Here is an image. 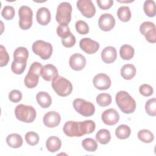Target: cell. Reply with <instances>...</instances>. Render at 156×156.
<instances>
[{
	"label": "cell",
	"mask_w": 156,
	"mask_h": 156,
	"mask_svg": "<svg viewBox=\"0 0 156 156\" xmlns=\"http://www.w3.org/2000/svg\"><path fill=\"white\" fill-rule=\"evenodd\" d=\"M139 91L141 95L148 97L153 94V88L148 84H143L140 86Z\"/></svg>",
	"instance_id": "60d3db41"
},
{
	"label": "cell",
	"mask_w": 156,
	"mask_h": 156,
	"mask_svg": "<svg viewBox=\"0 0 156 156\" xmlns=\"http://www.w3.org/2000/svg\"><path fill=\"white\" fill-rule=\"evenodd\" d=\"M27 62H17L13 61L11 65V69L13 73L16 74H22L26 67Z\"/></svg>",
	"instance_id": "836d02e7"
},
{
	"label": "cell",
	"mask_w": 156,
	"mask_h": 156,
	"mask_svg": "<svg viewBox=\"0 0 156 156\" xmlns=\"http://www.w3.org/2000/svg\"><path fill=\"white\" fill-rule=\"evenodd\" d=\"M130 133V128L126 124L119 126L115 130V135L116 137L121 140H124L129 138Z\"/></svg>",
	"instance_id": "4316f807"
},
{
	"label": "cell",
	"mask_w": 156,
	"mask_h": 156,
	"mask_svg": "<svg viewBox=\"0 0 156 156\" xmlns=\"http://www.w3.org/2000/svg\"><path fill=\"white\" fill-rule=\"evenodd\" d=\"M62 146L60 139L55 136L49 137L46 141V146L50 152H55L58 151Z\"/></svg>",
	"instance_id": "44dd1931"
},
{
	"label": "cell",
	"mask_w": 156,
	"mask_h": 156,
	"mask_svg": "<svg viewBox=\"0 0 156 156\" xmlns=\"http://www.w3.org/2000/svg\"><path fill=\"white\" fill-rule=\"evenodd\" d=\"M134 49L129 44L122 45L119 49V54L123 60H130L134 55Z\"/></svg>",
	"instance_id": "484cf974"
},
{
	"label": "cell",
	"mask_w": 156,
	"mask_h": 156,
	"mask_svg": "<svg viewBox=\"0 0 156 156\" xmlns=\"http://www.w3.org/2000/svg\"><path fill=\"white\" fill-rule=\"evenodd\" d=\"M145 110L146 113L152 116L156 115V99L152 98L149 99L145 104Z\"/></svg>",
	"instance_id": "e575fe53"
},
{
	"label": "cell",
	"mask_w": 156,
	"mask_h": 156,
	"mask_svg": "<svg viewBox=\"0 0 156 156\" xmlns=\"http://www.w3.org/2000/svg\"><path fill=\"white\" fill-rule=\"evenodd\" d=\"M15 115L19 121L30 123L35 120L37 113L35 109L31 105L19 104L15 109Z\"/></svg>",
	"instance_id": "277c9868"
},
{
	"label": "cell",
	"mask_w": 156,
	"mask_h": 156,
	"mask_svg": "<svg viewBox=\"0 0 156 156\" xmlns=\"http://www.w3.org/2000/svg\"><path fill=\"white\" fill-rule=\"evenodd\" d=\"M51 18V12L48 8L43 7L38 9L36 13V19L39 24L46 26L50 22Z\"/></svg>",
	"instance_id": "d6986e66"
},
{
	"label": "cell",
	"mask_w": 156,
	"mask_h": 156,
	"mask_svg": "<svg viewBox=\"0 0 156 156\" xmlns=\"http://www.w3.org/2000/svg\"><path fill=\"white\" fill-rule=\"evenodd\" d=\"M73 105L74 110L83 116H91L94 113L95 107L94 104L84 99L77 98L74 100Z\"/></svg>",
	"instance_id": "ba28073f"
},
{
	"label": "cell",
	"mask_w": 156,
	"mask_h": 156,
	"mask_svg": "<svg viewBox=\"0 0 156 156\" xmlns=\"http://www.w3.org/2000/svg\"><path fill=\"white\" fill-rule=\"evenodd\" d=\"M118 18L122 22H127L130 20L131 12L128 6H121L117 10Z\"/></svg>",
	"instance_id": "f1b7e54d"
},
{
	"label": "cell",
	"mask_w": 156,
	"mask_h": 156,
	"mask_svg": "<svg viewBox=\"0 0 156 156\" xmlns=\"http://www.w3.org/2000/svg\"><path fill=\"white\" fill-rule=\"evenodd\" d=\"M43 66L39 62L32 63L27 74L24 78V84L29 88H35L38 83L39 77L41 76Z\"/></svg>",
	"instance_id": "3957f363"
},
{
	"label": "cell",
	"mask_w": 156,
	"mask_h": 156,
	"mask_svg": "<svg viewBox=\"0 0 156 156\" xmlns=\"http://www.w3.org/2000/svg\"><path fill=\"white\" fill-rule=\"evenodd\" d=\"M96 2L101 9L107 10L109 9L113 4V0H97Z\"/></svg>",
	"instance_id": "ee69618b"
},
{
	"label": "cell",
	"mask_w": 156,
	"mask_h": 156,
	"mask_svg": "<svg viewBox=\"0 0 156 156\" xmlns=\"http://www.w3.org/2000/svg\"><path fill=\"white\" fill-rule=\"evenodd\" d=\"M93 85L95 88L100 90H105L111 86V79L108 76L104 73H99L93 78Z\"/></svg>",
	"instance_id": "7c38bea8"
},
{
	"label": "cell",
	"mask_w": 156,
	"mask_h": 156,
	"mask_svg": "<svg viewBox=\"0 0 156 156\" xmlns=\"http://www.w3.org/2000/svg\"><path fill=\"white\" fill-rule=\"evenodd\" d=\"M6 142L10 147L19 148L22 146L23 140L19 134L12 133L7 136Z\"/></svg>",
	"instance_id": "cb8c5ba5"
},
{
	"label": "cell",
	"mask_w": 156,
	"mask_h": 156,
	"mask_svg": "<svg viewBox=\"0 0 156 156\" xmlns=\"http://www.w3.org/2000/svg\"><path fill=\"white\" fill-rule=\"evenodd\" d=\"M76 31L80 35H86L89 32V27L86 22L79 20L75 24Z\"/></svg>",
	"instance_id": "8d00e7d4"
},
{
	"label": "cell",
	"mask_w": 156,
	"mask_h": 156,
	"mask_svg": "<svg viewBox=\"0 0 156 156\" xmlns=\"http://www.w3.org/2000/svg\"><path fill=\"white\" fill-rule=\"evenodd\" d=\"M0 66H6L9 61V55L4 46H0Z\"/></svg>",
	"instance_id": "f35d334b"
},
{
	"label": "cell",
	"mask_w": 156,
	"mask_h": 156,
	"mask_svg": "<svg viewBox=\"0 0 156 156\" xmlns=\"http://www.w3.org/2000/svg\"><path fill=\"white\" fill-rule=\"evenodd\" d=\"M117 57V52L115 48L113 46L105 47L101 52V58L105 63L114 62Z\"/></svg>",
	"instance_id": "ffe728a7"
},
{
	"label": "cell",
	"mask_w": 156,
	"mask_h": 156,
	"mask_svg": "<svg viewBox=\"0 0 156 156\" xmlns=\"http://www.w3.org/2000/svg\"><path fill=\"white\" fill-rule=\"evenodd\" d=\"M77 7L81 13L87 18H92L96 13V8L91 0H79Z\"/></svg>",
	"instance_id": "8fae6325"
},
{
	"label": "cell",
	"mask_w": 156,
	"mask_h": 156,
	"mask_svg": "<svg viewBox=\"0 0 156 156\" xmlns=\"http://www.w3.org/2000/svg\"><path fill=\"white\" fill-rule=\"evenodd\" d=\"M9 99L12 102H18L22 99V94L19 90H13L9 94Z\"/></svg>",
	"instance_id": "7bdbcfd3"
},
{
	"label": "cell",
	"mask_w": 156,
	"mask_h": 156,
	"mask_svg": "<svg viewBox=\"0 0 156 156\" xmlns=\"http://www.w3.org/2000/svg\"><path fill=\"white\" fill-rule=\"evenodd\" d=\"M41 76L43 79L46 81L53 80L57 76H58L57 69L52 64H47L43 66Z\"/></svg>",
	"instance_id": "ac0fdd59"
},
{
	"label": "cell",
	"mask_w": 156,
	"mask_h": 156,
	"mask_svg": "<svg viewBox=\"0 0 156 156\" xmlns=\"http://www.w3.org/2000/svg\"><path fill=\"white\" fill-rule=\"evenodd\" d=\"M115 101L118 107L124 113H132L135 110L136 102L127 91H118L116 94Z\"/></svg>",
	"instance_id": "7a4b0ae2"
},
{
	"label": "cell",
	"mask_w": 156,
	"mask_h": 156,
	"mask_svg": "<svg viewBox=\"0 0 156 156\" xmlns=\"http://www.w3.org/2000/svg\"><path fill=\"white\" fill-rule=\"evenodd\" d=\"M96 140L102 144H107L111 140V135L109 130L102 129L99 130L96 134Z\"/></svg>",
	"instance_id": "83f0119b"
},
{
	"label": "cell",
	"mask_w": 156,
	"mask_h": 156,
	"mask_svg": "<svg viewBox=\"0 0 156 156\" xmlns=\"http://www.w3.org/2000/svg\"><path fill=\"white\" fill-rule=\"evenodd\" d=\"M138 138L143 143H149L154 140V136L153 133L150 130L143 129L138 132Z\"/></svg>",
	"instance_id": "4dcf8cb0"
},
{
	"label": "cell",
	"mask_w": 156,
	"mask_h": 156,
	"mask_svg": "<svg viewBox=\"0 0 156 156\" xmlns=\"http://www.w3.org/2000/svg\"><path fill=\"white\" fill-rule=\"evenodd\" d=\"M15 14V9L12 6H5L1 12L2 16L6 20H11L13 19Z\"/></svg>",
	"instance_id": "74e56055"
},
{
	"label": "cell",
	"mask_w": 156,
	"mask_h": 156,
	"mask_svg": "<svg viewBox=\"0 0 156 156\" xmlns=\"http://www.w3.org/2000/svg\"><path fill=\"white\" fill-rule=\"evenodd\" d=\"M60 115L55 111H51L46 113L43 118L44 124L49 128L57 127L60 124Z\"/></svg>",
	"instance_id": "e0dca14e"
},
{
	"label": "cell",
	"mask_w": 156,
	"mask_h": 156,
	"mask_svg": "<svg viewBox=\"0 0 156 156\" xmlns=\"http://www.w3.org/2000/svg\"><path fill=\"white\" fill-rule=\"evenodd\" d=\"M69 66L75 71L82 70L86 65L85 57L79 53L73 54L69 59Z\"/></svg>",
	"instance_id": "2e32d148"
},
{
	"label": "cell",
	"mask_w": 156,
	"mask_h": 156,
	"mask_svg": "<svg viewBox=\"0 0 156 156\" xmlns=\"http://www.w3.org/2000/svg\"><path fill=\"white\" fill-rule=\"evenodd\" d=\"M80 49L88 54H93L97 52L99 48L98 42L90 38H83L79 42Z\"/></svg>",
	"instance_id": "4fadbf2b"
},
{
	"label": "cell",
	"mask_w": 156,
	"mask_h": 156,
	"mask_svg": "<svg viewBox=\"0 0 156 156\" xmlns=\"http://www.w3.org/2000/svg\"><path fill=\"white\" fill-rule=\"evenodd\" d=\"M82 146L85 150L88 152H94L98 149V143L93 138H87L82 141Z\"/></svg>",
	"instance_id": "1f68e13d"
},
{
	"label": "cell",
	"mask_w": 156,
	"mask_h": 156,
	"mask_svg": "<svg viewBox=\"0 0 156 156\" xmlns=\"http://www.w3.org/2000/svg\"><path fill=\"white\" fill-rule=\"evenodd\" d=\"M72 6L68 2H63L57 7L55 19L60 25H68L71 20Z\"/></svg>",
	"instance_id": "8992f818"
},
{
	"label": "cell",
	"mask_w": 156,
	"mask_h": 156,
	"mask_svg": "<svg viewBox=\"0 0 156 156\" xmlns=\"http://www.w3.org/2000/svg\"><path fill=\"white\" fill-rule=\"evenodd\" d=\"M98 25L102 30L110 31L115 25V18L110 13H104L99 18Z\"/></svg>",
	"instance_id": "5bb4252c"
},
{
	"label": "cell",
	"mask_w": 156,
	"mask_h": 156,
	"mask_svg": "<svg viewBox=\"0 0 156 156\" xmlns=\"http://www.w3.org/2000/svg\"><path fill=\"white\" fill-rule=\"evenodd\" d=\"M32 51L43 60H48L52 55L53 48L51 43L43 40H37L32 44Z\"/></svg>",
	"instance_id": "52a82bcc"
},
{
	"label": "cell",
	"mask_w": 156,
	"mask_h": 156,
	"mask_svg": "<svg viewBox=\"0 0 156 156\" xmlns=\"http://www.w3.org/2000/svg\"><path fill=\"white\" fill-rule=\"evenodd\" d=\"M143 10L145 14L149 17H154L155 16V3L152 0H147L144 1L143 5Z\"/></svg>",
	"instance_id": "f546056e"
},
{
	"label": "cell",
	"mask_w": 156,
	"mask_h": 156,
	"mask_svg": "<svg viewBox=\"0 0 156 156\" xmlns=\"http://www.w3.org/2000/svg\"><path fill=\"white\" fill-rule=\"evenodd\" d=\"M140 32L145 37L148 42L151 43L156 42V27L154 23L143 22L140 26Z\"/></svg>",
	"instance_id": "30bf717a"
},
{
	"label": "cell",
	"mask_w": 156,
	"mask_h": 156,
	"mask_svg": "<svg viewBox=\"0 0 156 156\" xmlns=\"http://www.w3.org/2000/svg\"><path fill=\"white\" fill-rule=\"evenodd\" d=\"M51 85L56 94L62 97L69 95L73 90L71 82L60 76H57L52 81Z\"/></svg>",
	"instance_id": "5b68a950"
},
{
	"label": "cell",
	"mask_w": 156,
	"mask_h": 156,
	"mask_svg": "<svg viewBox=\"0 0 156 156\" xmlns=\"http://www.w3.org/2000/svg\"><path fill=\"white\" fill-rule=\"evenodd\" d=\"M29 57V52L24 47L17 48L13 52V60L17 62H27Z\"/></svg>",
	"instance_id": "d4e9b609"
},
{
	"label": "cell",
	"mask_w": 156,
	"mask_h": 156,
	"mask_svg": "<svg viewBox=\"0 0 156 156\" xmlns=\"http://www.w3.org/2000/svg\"><path fill=\"white\" fill-rule=\"evenodd\" d=\"M136 74V68L132 64H126L121 69V75L124 79L130 80Z\"/></svg>",
	"instance_id": "603a6c76"
},
{
	"label": "cell",
	"mask_w": 156,
	"mask_h": 156,
	"mask_svg": "<svg viewBox=\"0 0 156 156\" xmlns=\"http://www.w3.org/2000/svg\"><path fill=\"white\" fill-rule=\"evenodd\" d=\"M101 118L104 124L108 126H113L116 124L119 119L118 112L114 108L105 110L101 115Z\"/></svg>",
	"instance_id": "9a60e30c"
},
{
	"label": "cell",
	"mask_w": 156,
	"mask_h": 156,
	"mask_svg": "<svg viewBox=\"0 0 156 156\" xmlns=\"http://www.w3.org/2000/svg\"><path fill=\"white\" fill-rule=\"evenodd\" d=\"M96 102L101 107H106L112 102V96L108 93H101L96 97Z\"/></svg>",
	"instance_id": "d6a6232c"
},
{
	"label": "cell",
	"mask_w": 156,
	"mask_h": 156,
	"mask_svg": "<svg viewBox=\"0 0 156 156\" xmlns=\"http://www.w3.org/2000/svg\"><path fill=\"white\" fill-rule=\"evenodd\" d=\"M76 41V37L71 32L68 37L62 39V43L66 48L73 47L75 44Z\"/></svg>",
	"instance_id": "b9f144b4"
},
{
	"label": "cell",
	"mask_w": 156,
	"mask_h": 156,
	"mask_svg": "<svg viewBox=\"0 0 156 156\" xmlns=\"http://www.w3.org/2000/svg\"><path fill=\"white\" fill-rule=\"evenodd\" d=\"M19 26L23 30H27L32 25L33 12L32 9L27 6H21L18 10Z\"/></svg>",
	"instance_id": "9c48e42d"
},
{
	"label": "cell",
	"mask_w": 156,
	"mask_h": 156,
	"mask_svg": "<svg viewBox=\"0 0 156 156\" xmlns=\"http://www.w3.org/2000/svg\"><path fill=\"white\" fill-rule=\"evenodd\" d=\"M96 124L92 120L83 121H69L65 123L63 130L64 133L69 136H81L85 134H90L95 130Z\"/></svg>",
	"instance_id": "6da1fadb"
},
{
	"label": "cell",
	"mask_w": 156,
	"mask_h": 156,
	"mask_svg": "<svg viewBox=\"0 0 156 156\" xmlns=\"http://www.w3.org/2000/svg\"><path fill=\"white\" fill-rule=\"evenodd\" d=\"M36 99L38 104L43 108H48L52 103V99L50 95L44 91H40L36 95Z\"/></svg>",
	"instance_id": "7402d4cb"
},
{
	"label": "cell",
	"mask_w": 156,
	"mask_h": 156,
	"mask_svg": "<svg viewBox=\"0 0 156 156\" xmlns=\"http://www.w3.org/2000/svg\"><path fill=\"white\" fill-rule=\"evenodd\" d=\"M57 34L62 39L68 37L71 34V31L68 25H59L57 27Z\"/></svg>",
	"instance_id": "ab89813d"
},
{
	"label": "cell",
	"mask_w": 156,
	"mask_h": 156,
	"mask_svg": "<svg viewBox=\"0 0 156 156\" xmlns=\"http://www.w3.org/2000/svg\"><path fill=\"white\" fill-rule=\"evenodd\" d=\"M38 135L34 132H28L25 135V140L26 143L30 146H35L39 141Z\"/></svg>",
	"instance_id": "d590c367"
}]
</instances>
